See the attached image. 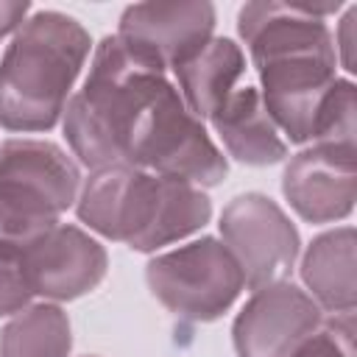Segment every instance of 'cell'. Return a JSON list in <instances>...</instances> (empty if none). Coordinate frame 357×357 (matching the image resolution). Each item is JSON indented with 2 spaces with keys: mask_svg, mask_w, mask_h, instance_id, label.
I'll return each instance as SVG.
<instances>
[{
  "mask_svg": "<svg viewBox=\"0 0 357 357\" xmlns=\"http://www.w3.org/2000/svg\"><path fill=\"white\" fill-rule=\"evenodd\" d=\"M31 6L28 3H0V39L14 36V31L28 20Z\"/></svg>",
  "mask_w": 357,
  "mask_h": 357,
  "instance_id": "22",
  "label": "cell"
},
{
  "mask_svg": "<svg viewBox=\"0 0 357 357\" xmlns=\"http://www.w3.org/2000/svg\"><path fill=\"white\" fill-rule=\"evenodd\" d=\"M212 218V201L209 195L187 181L178 178H165L162 176V198L156 218L137 245L139 254H153L165 245H173L195 231H201Z\"/></svg>",
  "mask_w": 357,
  "mask_h": 357,
  "instance_id": "17",
  "label": "cell"
},
{
  "mask_svg": "<svg viewBox=\"0 0 357 357\" xmlns=\"http://www.w3.org/2000/svg\"><path fill=\"white\" fill-rule=\"evenodd\" d=\"M312 145L357 151V89L351 78H335L332 89L326 92L315 120Z\"/></svg>",
  "mask_w": 357,
  "mask_h": 357,
  "instance_id": "18",
  "label": "cell"
},
{
  "mask_svg": "<svg viewBox=\"0 0 357 357\" xmlns=\"http://www.w3.org/2000/svg\"><path fill=\"white\" fill-rule=\"evenodd\" d=\"M70 318L53 301L28 304L0 332V357H70Z\"/></svg>",
  "mask_w": 357,
  "mask_h": 357,
  "instance_id": "16",
  "label": "cell"
},
{
  "mask_svg": "<svg viewBox=\"0 0 357 357\" xmlns=\"http://www.w3.org/2000/svg\"><path fill=\"white\" fill-rule=\"evenodd\" d=\"M20 257L31 293L53 304L92 293L109 271L106 248L73 223H56Z\"/></svg>",
  "mask_w": 357,
  "mask_h": 357,
  "instance_id": "10",
  "label": "cell"
},
{
  "mask_svg": "<svg viewBox=\"0 0 357 357\" xmlns=\"http://www.w3.org/2000/svg\"><path fill=\"white\" fill-rule=\"evenodd\" d=\"M126 165L187 181L201 190L220 184L229 173L223 151L212 142L206 126L187 109L170 81H165L145 106L128 142Z\"/></svg>",
  "mask_w": 357,
  "mask_h": 357,
  "instance_id": "5",
  "label": "cell"
},
{
  "mask_svg": "<svg viewBox=\"0 0 357 357\" xmlns=\"http://www.w3.org/2000/svg\"><path fill=\"white\" fill-rule=\"evenodd\" d=\"M89 53V31L75 17L28 14L0 56V126L17 134L56 128Z\"/></svg>",
  "mask_w": 357,
  "mask_h": 357,
  "instance_id": "2",
  "label": "cell"
},
{
  "mask_svg": "<svg viewBox=\"0 0 357 357\" xmlns=\"http://www.w3.org/2000/svg\"><path fill=\"white\" fill-rule=\"evenodd\" d=\"M78 162L50 139L14 137L0 145V251L22 254L61 223L81 190Z\"/></svg>",
  "mask_w": 357,
  "mask_h": 357,
  "instance_id": "4",
  "label": "cell"
},
{
  "mask_svg": "<svg viewBox=\"0 0 357 357\" xmlns=\"http://www.w3.org/2000/svg\"><path fill=\"white\" fill-rule=\"evenodd\" d=\"M167 81V70L134 50L123 36H103L78 92L67 100L61 131L73 156L89 167L126 165L134 128Z\"/></svg>",
  "mask_w": 357,
  "mask_h": 357,
  "instance_id": "3",
  "label": "cell"
},
{
  "mask_svg": "<svg viewBox=\"0 0 357 357\" xmlns=\"http://www.w3.org/2000/svg\"><path fill=\"white\" fill-rule=\"evenodd\" d=\"M212 3H137L120 14L117 36L165 70L178 67L215 33Z\"/></svg>",
  "mask_w": 357,
  "mask_h": 357,
  "instance_id": "12",
  "label": "cell"
},
{
  "mask_svg": "<svg viewBox=\"0 0 357 357\" xmlns=\"http://www.w3.org/2000/svg\"><path fill=\"white\" fill-rule=\"evenodd\" d=\"M218 226L223 245L245 276L248 290L287 279L298 259L301 237L296 223L273 198L262 192H243L223 206Z\"/></svg>",
  "mask_w": 357,
  "mask_h": 357,
  "instance_id": "7",
  "label": "cell"
},
{
  "mask_svg": "<svg viewBox=\"0 0 357 357\" xmlns=\"http://www.w3.org/2000/svg\"><path fill=\"white\" fill-rule=\"evenodd\" d=\"M162 198V176L134 165L92 170L78 190L75 215L95 234L126 243L131 251L148 234Z\"/></svg>",
  "mask_w": 357,
  "mask_h": 357,
  "instance_id": "8",
  "label": "cell"
},
{
  "mask_svg": "<svg viewBox=\"0 0 357 357\" xmlns=\"http://www.w3.org/2000/svg\"><path fill=\"white\" fill-rule=\"evenodd\" d=\"M209 123L226 153L243 165L265 167L287 156V142L268 117L257 86H237Z\"/></svg>",
  "mask_w": 357,
  "mask_h": 357,
  "instance_id": "15",
  "label": "cell"
},
{
  "mask_svg": "<svg viewBox=\"0 0 357 357\" xmlns=\"http://www.w3.org/2000/svg\"><path fill=\"white\" fill-rule=\"evenodd\" d=\"M170 73L176 75V89L181 100L204 123L237 89L240 78L245 75V53L229 36H212Z\"/></svg>",
  "mask_w": 357,
  "mask_h": 357,
  "instance_id": "13",
  "label": "cell"
},
{
  "mask_svg": "<svg viewBox=\"0 0 357 357\" xmlns=\"http://www.w3.org/2000/svg\"><path fill=\"white\" fill-rule=\"evenodd\" d=\"M33 293L28 287L22 257L17 251H0V318H11L31 304Z\"/></svg>",
  "mask_w": 357,
  "mask_h": 357,
  "instance_id": "20",
  "label": "cell"
},
{
  "mask_svg": "<svg viewBox=\"0 0 357 357\" xmlns=\"http://www.w3.org/2000/svg\"><path fill=\"white\" fill-rule=\"evenodd\" d=\"M237 33L259 73V98L284 139L312 142L315 120L337 78L329 25L307 3H245Z\"/></svg>",
  "mask_w": 357,
  "mask_h": 357,
  "instance_id": "1",
  "label": "cell"
},
{
  "mask_svg": "<svg viewBox=\"0 0 357 357\" xmlns=\"http://www.w3.org/2000/svg\"><path fill=\"white\" fill-rule=\"evenodd\" d=\"M282 192L307 223L349 218L357 201V151H337L332 145L301 148L284 165Z\"/></svg>",
  "mask_w": 357,
  "mask_h": 357,
  "instance_id": "11",
  "label": "cell"
},
{
  "mask_svg": "<svg viewBox=\"0 0 357 357\" xmlns=\"http://www.w3.org/2000/svg\"><path fill=\"white\" fill-rule=\"evenodd\" d=\"M354 312L332 315L290 357H354Z\"/></svg>",
  "mask_w": 357,
  "mask_h": 357,
  "instance_id": "19",
  "label": "cell"
},
{
  "mask_svg": "<svg viewBox=\"0 0 357 357\" xmlns=\"http://www.w3.org/2000/svg\"><path fill=\"white\" fill-rule=\"evenodd\" d=\"M357 237L354 226H337L318 234L301 257V282L307 296L326 312H354L357 304Z\"/></svg>",
  "mask_w": 357,
  "mask_h": 357,
  "instance_id": "14",
  "label": "cell"
},
{
  "mask_svg": "<svg viewBox=\"0 0 357 357\" xmlns=\"http://www.w3.org/2000/svg\"><path fill=\"white\" fill-rule=\"evenodd\" d=\"M324 324V310L293 282L251 290L231 324L237 357H290Z\"/></svg>",
  "mask_w": 357,
  "mask_h": 357,
  "instance_id": "9",
  "label": "cell"
},
{
  "mask_svg": "<svg viewBox=\"0 0 357 357\" xmlns=\"http://www.w3.org/2000/svg\"><path fill=\"white\" fill-rule=\"evenodd\" d=\"M354 20H357V8L349 6L346 14L340 17V25L332 36L335 42V56H337V64H343L346 73H354Z\"/></svg>",
  "mask_w": 357,
  "mask_h": 357,
  "instance_id": "21",
  "label": "cell"
},
{
  "mask_svg": "<svg viewBox=\"0 0 357 357\" xmlns=\"http://www.w3.org/2000/svg\"><path fill=\"white\" fill-rule=\"evenodd\" d=\"M145 282L153 298L178 318L218 321L245 290V276L218 237H198L151 257Z\"/></svg>",
  "mask_w": 357,
  "mask_h": 357,
  "instance_id": "6",
  "label": "cell"
}]
</instances>
